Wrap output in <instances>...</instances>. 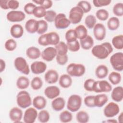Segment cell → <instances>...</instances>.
I'll return each mask as SVG.
<instances>
[{
  "instance_id": "1",
  "label": "cell",
  "mask_w": 123,
  "mask_h": 123,
  "mask_svg": "<svg viewBox=\"0 0 123 123\" xmlns=\"http://www.w3.org/2000/svg\"><path fill=\"white\" fill-rule=\"evenodd\" d=\"M113 51V48L109 42H105L93 47L91 53L98 59H105Z\"/></svg>"
},
{
  "instance_id": "2",
  "label": "cell",
  "mask_w": 123,
  "mask_h": 123,
  "mask_svg": "<svg viewBox=\"0 0 123 123\" xmlns=\"http://www.w3.org/2000/svg\"><path fill=\"white\" fill-rule=\"evenodd\" d=\"M16 102L18 106L23 109L27 108L32 104L29 93L25 90H22L17 94Z\"/></svg>"
},
{
  "instance_id": "3",
  "label": "cell",
  "mask_w": 123,
  "mask_h": 123,
  "mask_svg": "<svg viewBox=\"0 0 123 123\" xmlns=\"http://www.w3.org/2000/svg\"><path fill=\"white\" fill-rule=\"evenodd\" d=\"M66 71L71 76L80 77L85 73L86 68L82 64L71 63L67 66Z\"/></svg>"
},
{
  "instance_id": "4",
  "label": "cell",
  "mask_w": 123,
  "mask_h": 123,
  "mask_svg": "<svg viewBox=\"0 0 123 123\" xmlns=\"http://www.w3.org/2000/svg\"><path fill=\"white\" fill-rule=\"evenodd\" d=\"M82 101V98L79 95L76 94L72 95L68 98L67 108L70 111H77L81 106Z\"/></svg>"
},
{
  "instance_id": "5",
  "label": "cell",
  "mask_w": 123,
  "mask_h": 123,
  "mask_svg": "<svg viewBox=\"0 0 123 123\" xmlns=\"http://www.w3.org/2000/svg\"><path fill=\"white\" fill-rule=\"evenodd\" d=\"M110 62L114 70L119 72L122 71L123 70V53L118 52L113 54L110 57Z\"/></svg>"
},
{
  "instance_id": "6",
  "label": "cell",
  "mask_w": 123,
  "mask_h": 123,
  "mask_svg": "<svg viewBox=\"0 0 123 123\" xmlns=\"http://www.w3.org/2000/svg\"><path fill=\"white\" fill-rule=\"evenodd\" d=\"M84 13L83 10L79 7L77 6L73 7L69 12V20L71 23L77 24L82 20Z\"/></svg>"
},
{
  "instance_id": "7",
  "label": "cell",
  "mask_w": 123,
  "mask_h": 123,
  "mask_svg": "<svg viewBox=\"0 0 123 123\" xmlns=\"http://www.w3.org/2000/svg\"><path fill=\"white\" fill-rule=\"evenodd\" d=\"M14 65L15 69L20 73L25 75L29 74L30 69L26 60L22 57L16 58L14 61Z\"/></svg>"
},
{
  "instance_id": "8",
  "label": "cell",
  "mask_w": 123,
  "mask_h": 123,
  "mask_svg": "<svg viewBox=\"0 0 123 123\" xmlns=\"http://www.w3.org/2000/svg\"><path fill=\"white\" fill-rule=\"evenodd\" d=\"M54 22L55 27L58 29L67 28L71 24L69 19L63 13H60L57 14Z\"/></svg>"
},
{
  "instance_id": "9",
  "label": "cell",
  "mask_w": 123,
  "mask_h": 123,
  "mask_svg": "<svg viewBox=\"0 0 123 123\" xmlns=\"http://www.w3.org/2000/svg\"><path fill=\"white\" fill-rule=\"evenodd\" d=\"M120 111V108L117 104L114 102L109 103L103 110L104 115L108 118H111L117 115Z\"/></svg>"
},
{
  "instance_id": "10",
  "label": "cell",
  "mask_w": 123,
  "mask_h": 123,
  "mask_svg": "<svg viewBox=\"0 0 123 123\" xmlns=\"http://www.w3.org/2000/svg\"><path fill=\"white\" fill-rule=\"evenodd\" d=\"M111 89V85L106 80L95 81L93 87V91L96 93L109 92Z\"/></svg>"
},
{
  "instance_id": "11",
  "label": "cell",
  "mask_w": 123,
  "mask_h": 123,
  "mask_svg": "<svg viewBox=\"0 0 123 123\" xmlns=\"http://www.w3.org/2000/svg\"><path fill=\"white\" fill-rule=\"evenodd\" d=\"M25 18V13L21 11L12 10L10 11L6 15L8 21L11 22H20Z\"/></svg>"
},
{
  "instance_id": "12",
  "label": "cell",
  "mask_w": 123,
  "mask_h": 123,
  "mask_svg": "<svg viewBox=\"0 0 123 123\" xmlns=\"http://www.w3.org/2000/svg\"><path fill=\"white\" fill-rule=\"evenodd\" d=\"M38 116L37 110L35 108H28L25 111L23 121L25 123H33Z\"/></svg>"
},
{
  "instance_id": "13",
  "label": "cell",
  "mask_w": 123,
  "mask_h": 123,
  "mask_svg": "<svg viewBox=\"0 0 123 123\" xmlns=\"http://www.w3.org/2000/svg\"><path fill=\"white\" fill-rule=\"evenodd\" d=\"M93 34L97 40L99 41L103 40L106 34V30L105 26L101 23L96 24L93 27Z\"/></svg>"
},
{
  "instance_id": "14",
  "label": "cell",
  "mask_w": 123,
  "mask_h": 123,
  "mask_svg": "<svg viewBox=\"0 0 123 123\" xmlns=\"http://www.w3.org/2000/svg\"><path fill=\"white\" fill-rule=\"evenodd\" d=\"M57 55V51L55 48L52 47H49L45 49L41 53L42 58L47 61H52Z\"/></svg>"
},
{
  "instance_id": "15",
  "label": "cell",
  "mask_w": 123,
  "mask_h": 123,
  "mask_svg": "<svg viewBox=\"0 0 123 123\" xmlns=\"http://www.w3.org/2000/svg\"><path fill=\"white\" fill-rule=\"evenodd\" d=\"M46 64L42 61H35L31 65V72L36 74L44 73L47 69Z\"/></svg>"
},
{
  "instance_id": "16",
  "label": "cell",
  "mask_w": 123,
  "mask_h": 123,
  "mask_svg": "<svg viewBox=\"0 0 123 123\" xmlns=\"http://www.w3.org/2000/svg\"><path fill=\"white\" fill-rule=\"evenodd\" d=\"M10 120L14 123H19L23 117V111L18 107H13L9 111Z\"/></svg>"
},
{
  "instance_id": "17",
  "label": "cell",
  "mask_w": 123,
  "mask_h": 123,
  "mask_svg": "<svg viewBox=\"0 0 123 123\" xmlns=\"http://www.w3.org/2000/svg\"><path fill=\"white\" fill-rule=\"evenodd\" d=\"M60 94V90L57 86H49L44 90L45 95L49 99H54L59 96Z\"/></svg>"
},
{
  "instance_id": "18",
  "label": "cell",
  "mask_w": 123,
  "mask_h": 123,
  "mask_svg": "<svg viewBox=\"0 0 123 123\" xmlns=\"http://www.w3.org/2000/svg\"><path fill=\"white\" fill-rule=\"evenodd\" d=\"M44 79L45 81L49 84H54L59 79V74L56 70L50 69L45 73Z\"/></svg>"
},
{
  "instance_id": "19",
  "label": "cell",
  "mask_w": 123,
  "mask_h": 123,
  "mask_svg": "<svg viewBox=\"0 0 123 123\" xmlns=\"http://www.w3.org/2000/svg\"><path fill=\"white\" fill-rule=\"evenodd\" d=\"M11 35L15 38L21 37L24 34V28L19 24H14L10 28Z\"/></svg>"
},
{
  "instance_id": "20",
  "label": "cell",
  "mask_w": 123,
  "mask_h": 123,
  "mask_svg": "<svg viewBox=\"0 0 123 123\" xmlns=\"http://www.w3.org/2000/svg\"><path fill=\"white\" fill-rule=\"evenodd\" d=\"M32 104L36 109L37 110H42L47 105V100L44 97L37 96L33 98Z\"/></svg>"
},
{
  "instance_id": "21",
  "label": "cell",
  "mask_w": 123,
  "mask_h": 123,
  "mask_svg": "<svg viewBox=\"0 0 123 123\" xmlns=\"http://www.w3.org/2000/svg\"><path fill=\"white\" fill-rule=\"evenodd\" d=\"M65 101L64 99L62 97H57L52 101L51 107L52 109L57 111H62L64 107Z\"/></svg>"
},
{
  "instance_id": "22",
  "label": "cell",
  "mask_w": 123,
  "mask_h": 123,
  "mask_svg": "<svg viewBox=\"0 0 123 123\" xmlns=\"http://www.w3.org/2000/svg\"><path fill=\"white\" fill-rule=\"evenodd\" d=\"M112 99L116 102H120L123 99V87L118 86L114 88L111 93Z\"/></svg>"
},
{
  "instance_id": "23",
  "label": "cell",
  "mask_w": 123,
  "mask_h": 123,
  "mask_svg": "<svg viewBox=\"0 0 123 123\" xmlns=\"http://www.w3.org/2000/svg\"><path fill=\"white\" fill-rule=\"evenodd\" d=\"M72 79L68 74H62L59 78V83L62 88H67L69 87L72 85Z\"/></svg>"
},
{
  "instance_id": "24",
  "label": "cell",
  "mask_w": 123,
  "mask_h": 123,
  "mask_svg": "<svg viewBox=\"0 0 123 123\" xmlns=\"http://www.w3.org/2000/svg\"><path fill=\"white\" fill-rule=\"evenodd\" d=\"M25 28L27 32L34 34L37 30V21L34 19H30L25 24Z\"/></svg>"
},
{
  "instance_id": "25",
  "label": "cell",
  "mask_w": 123,
  "mask_h": 123,
  "mask_svg": "<svg viewBox=\"0 0 123 123\" xmlns=\"http://www.w3.org/2000/svg\"><path fill=\"white\" fill-rule=\"evenodd\" d=\"M109 73L108 67L104 64H100L97 66L95 70V74L98 79L105 78Z\"/></svg>"
},
{
  "instance_id": "26",
  "label": "cell",
  "mask_w": 123,
  "mask_h": 123,
  "mask_svg": "<svg viewBox=\"0 0 123 123\" xmlns=\"http://www.w3.org/2000/svg\"><path fill=\"white\" fill-rule=\"evenodd\" d=\"M39 49L37 47L32 46L29 47L26 50V56L30 59L35 60L38 58L41 55Z\"/></svg>"
},
{
  "instance_id": "27",
  "label": "cell",
  "mask_w": 123,
  "mask_h": 123,
  "mask_svg": "<svg viewBox=\"0 0 123 123\" xmlns=\"http://www.w3.org/2000/svg\"><path fill=\"white\" fill-rule=\"evenodd\" d=\"M80 45L83 49L88 50L93 47L94 40L90 36L87 35L84 39L80 40Z\"/></svg>"
},
{
  "instance_id": "28",
  "label": "cell",
  "mask_w": 123,
  "mask_h": 123,
  "mask_svg": "<svg viewBox=\"0 0 123 123\" xmlns=\"http://www.w3.org/2000/svg\"><path fill=\"white\" fill-rule=\"evenodd\" d=\"M47 38L48 45H56L60 42V37L55 32H51L47 33Z\"/></svg>"
},
{
  "instance_id": "29",
  "label": "cell",
  "mask_w": 123,
  "mask_h": 123,
  "mask_svg": "<svg viewBox=\"0 0 123 123\" xmlns=\"http://www.w3.org/2000/svg\"><path fill=\"white\" fill-rule=\"evenodd\" d=\"M108 97L105 94H100L95 96L94 103L95 107H102L108 101Z\"/></svg>"
},
{
  "instance_id": "30",
  "label": "cell",
  "mask_w": 123,
  "mask_h": 123,
  "mask_svg": "<svg viewBox=\"0 0 123 123\" xmlns=\"http://www.w3.org/2000/svg\"><path fill=\"white\" fill-rule=\"evenodd\" d=\"M30 85L29 79L24 76L19 77L16 81V86L20 89H25L27 88Z\"/></svg>"
},
{
  "instance_id": "31",
  "label": "cell",
  "mask_w": 123,
  "mask_h": 123,
  "mask_svg": "<svg viewBox=\"0 0 123 123\" xmlns=\"http://www.w3.org/2000/svg\"><path fill=\"white\" fill-rule=\"evenodd\" d=\"M57 51V55L63 56L67 54L68 50L67 44L63 41H60L59 43L55 46Z\"/></svg>"
},
{
  "instance_id": "32",
  "label": "cell",
  "mask_w": 123,
  "mask_h": 123,
  "mask_svg": "<svg viewBox=\"0 0 123 123\" xmlns=\"http://www.w3.org/2000/svg\"><path fill=\"white\" fill-rule=\"evenodd\" d=\"M120 26L119 19L116 17H111L108 21L107 26L109 30L114 31L117 30Z\"/></svg>"
},
{
  "instance_id": "33",
  "label": "cell",
  "mask_w": 123,
  "mask_h": 123,
  "mask_svg": "<svg viewBox=\"0 0 123 123\" xmlns=\"http://www.w3.org/2000/svg\"><path fill=\"white\" fill-rule=\"evenodd\" d=\"M113 46L117 49H123V36L119 35L114 37L111 41Z\"/></svg>"
},
{
  "instance_id": "34",
  "label": "cell",
  "mask_w": 123,
  "mask_h": 123,
  "mask_svg": "<svg viewBox=\"0 0 123 123\" xmlns=\"http://www.w3.org/2000/svg\"><path fill=\"white\" fill-rule=\"evenodd\" d=\"M76 31L77 38L80 40L84 39L87 36V30L83 25H80L76 26L74 29Z\"/></svg>"
},
{
  "instance_id": "35",
  "label": "cell",
  "mask_w": 123,
  "mask_h": 123,
  "mask_svg": "<svg viewBox=\"0 0 123 123\" xmlns=\"http://www.w3.org/2000/svg\"><path fill=\"white\" fill-rule=\"evenodd\" d=\"M76 119L78 123H86L89 121V116L86 111H80L77 113Z\"/></svg>"
},
{
  "instance_id": "36",
  "label": "cell",
  "mask_w": 123,
  "mask_h": 123,
  "mask_svg": "<svg viewBox=\"0 0 123 123\" xmlns=\"http://www.w3.org/2000/svg\"><path fill=\"white\" fill-rule=\"evenodd\" d=\"M108 79L112 84L116 85L120 83L122 77L120 73L116 72H112L109 74Z\"/></svg>"
},
{
  "instance_id": "37",
  "label": "cell",
  "mask_w": 123,
  "mask_h": 123,
  "mask_svg": "<svg viewBox=\"0 0 123 123\" xmlns=\"http://www.w3.org/2000/svg\"><path fill=\"white\" fill-rule=\"evenodd\" d=\"M48 25L47 21L44 20L37 21V33L39 35L44 34L48 30Z\"/></svg>"
},
{
  "instance_id": "38",
  "label": "cell",
  "mask_w": 123,
  "mask_h": 123,
  "mask_svg": "<svg viewBox=\"0 0 123 123\" xmlns=\"http://www.w3.org/2000/svg\"><path fill=\"white\" fill-rule=\"evenodd\" d=\"M59 119L61 122L66 123L71 122L73 119V115L71 112L68 111H64L61 112Z\"/></svg>"
},
{
  "instance_id": "39",
  "label": "cell",
  "mask_w": 123,
  "mask_h": 123,
  "mask_svg": "<svg viewBox=\"0 0 123 123\" xmlns=\"http://www.w3.org/2000/svg\"><path fill=\"white\" fill-rule=\"evenodd\" d=\"M96 18L93 15H88L85 18V24L86 26L89 29L93 28V27L96 24Z\"/></svg>"
},
{
  "instance_id": "40",
  "label": "cell",
  "mask_w": 123,
  "mask_h": 123,
  "mask_svg": "<svg viewBox=\"0 0 123 123\" xmlns=\"http://www.w3.org/2000/svg\"><path fill=\"white\" fill-rule=\"evenodd\" d=\"M67 42H71L77 40V36L74 29H71L67 30L65 35Z\"/></svg>"
},
{
  "instance_id": "41",
  "label": "cell",
  "mask_w": 123,
  "mask_h": 123,
  "mask_svg": "<svg viewBox=\"0 0 123 123\" xmlns=\"http://www.w3.org/2000/svg\"><path fill=\"white\" fill-rule=\"evenodd\" d=\"M50 118V115L49 112L45 110H41L38 113L37 119L38 121L42 123L48 122Z\"/></svg>"
},
{
  "instance_id": "42",
  "label": "cell",
  "mask_w": 123,
  "mask_h": 123,
  "mask_svg": "<svg viewBox=\"0 0 123 123\" xmlns=\"http://www.w3.org/2000/svg\"><path fill=\"white\" fill-rule=\"evenodd\" d=\"M42 86V80L40 77L38 76L34 77L31 81V86L33 90H38L41 88Z\"/></svg>"
},
{
  "instance_id": "43",
  "label": "cell",
  "mask_w": 123,
  "mask_h": 123,
  "mask_svg": "<svg viewBox=\"0 0 123 123\" xmlns=\"http://www.w3.org/2000/svg\"><path fill=\"white\" fill-rule=\"evenodd\" d=\"M96 15L98 20L100 21H106L109 17V13L106 10L101 9L96 12Z\"/></svg>"
},
{
  "instance_id": "44",
  "label": "cell",
  "mask_w": 123,
  "mask_h": 123,
  "mask_svg": "<svg viewBox=\"0 0 123 123\" xmlns=\"http://www.w3.org/2000/svg\"><path fill=\"white\" fill-rule=\"evenodd\" d=\"M77 6L83 10L84 13H87L91 10V4L86 0H81L79 1Z\"/></svg>"
},
{
  "instance_id": "45",
  "label": "cell",
  "mask_w": 123,
  "mask_h": 123,
  "mask_svg": "<svg viewBox=\"0 0 123 123\" xmlns=\"http://www.w3.org/2000/svg\"><path fill=\"white\" fill-rule=\"evenodd\" d=\"M46 13V9L41 6H36L35 8L33 14L37 18H42L44 17Z\"/></svg>"
},
{
  "instance_id": "46",
  "label": "cell",
  "mask_w": 123,
  "mask_h": 123,
  "mask_svg": "<svg viewBox=\"0 0 123 123\" xmlns=\"http://www.w3.org/2000/svg\"><path fill=\"white\" fill-rule=\"evenodd\" d=\"M113 12L114 15L122 17L123 15V4L122 2H118L115 4L113 7Z\"/></svg>"
},
{
  "instance_id": "47",
  "label": "cell",
  "mask_w": 123,
  "mask_h": 123,
  "mask_svg": "<svg viewBox=\"0 0 123 123\" xmlns=\"http://www.w3.org/2000/svg\"><path fill=\"white\" fill-rule=\"evenodd\" d=\"M4 47L5 49L8 51H13L16 48L17 43L13 39L10 38L6 40L4 44Z\"/></svg>"
},
{
  "instance_id": "48",
  "label": "cell",
  "mask_w": 123,
  "mask_h": 123,
  "mask_svg": "<svg viewBox=\"0 0 123 123\" xmlns=\"http://www.w3.org/2000/svg\"><path fill=\"white\" fill-rule=\"evenodd\" d=\"M33 2L39 4L46 10L50 8L52 6V1L50 0H33Z\"/></svg>"
},
{
  "instance_id": "49",
  "label": "cell",
  "mask_w": 123,
  "mask_h": 123,
  "mask_svg": "<svg viewBox=\"0 0 123 123\" xmlns=\"http://www.w3.org/2000/svg\"><path fill=\"white\" fill-rule=\"evenodd\" d=\"M66 44L67 45L68 50L72 52L77 51L80 48V43L77 40L71 42H67Z\"/></svg>"
},
{
  "instance_id": "50",
  "label": "cell",
  "mask_w": 123,
  "mask_h": 123,
  "mask_svg": "<svg viewBox=\"0 0 123 123\" xmlns=\"http://www.w3.org/2000/svg\"><path fill=\"white\" fill-rule=\"evenodd\" d=\"M56 15L57 13L54 11L48 10L46 11V13L44 17V19L46 21L52 23L54 22Z\"/></svg>"
},
{
  "instance_id": "51",
  "label": "cell",
  "mask_w": 123,
  "mask_h": 123,
  "mask_svg": "<svg viewBox=\"0 0 123 123\" xmlns=\"http://www.w3.org/2000/svg\"><path fill=\"white\" fill-rule=\"evenodd\" d=\"M95 80L93 79H87L84 83V88L87 91H93V87Z\"/></svg>"
},
{
  "instance_id": "52",
  "label": "cell",
  "mask_w": 123,
  "mask_h": 123,
  "mask_svg": "<svg viewBox=\"0 0 123 123\" xmlns=\"http://www.w3.org/2000/svg\"><path fill=\"white\" fill-rule=\"evenodd\" d=\"M95 96H87L86 97L84 98V103L88 107L93 108L95 107Z\"/></svg>"
},
{
  "instance_id": "53",
  "label": "cell",
  "mask_w": 123,
  "mask_h": 123,
  "mask_svg": "<svg viewBox=\"0 0 123 123\" xmlns=\"http://www.w3.org/2000/svg\"><path fill=\"white\" fill-rule=\"evenodd\" d=\"M111 2V0H93V3L96 7H101L109 5Z\"/></svg>"
},
{
  "instance_id": "54",
  "label": "cell",
  "mask_w": 123,
  "mask_h": 123,
  "mask_svg": "<svg viewBox=\"0 0 123 123\" xmlns=\"http://www.w3.org/2000/svg\"><path fill=\"white\" fill-rule=\"evenodd\" d=\"M36 7V6L34 3L29 2L26 3L25 5L24 10L25 12L27 14L31 15V14H33V11Z\"/></svg>"
},
{
  "instance_id": "55",
  "label": "cell",
  "mask_w": 123,
  "mask_h": 123,
  "mask_svg": "<svg viewBox=\"0 0 123 123\" xmlns=\"http://www.w3.org/2000/svg\"><path fill=\"white\" fill-rule=\"evenodd\" d=\"M56 60L57 62L59 64L61 65H63L67 62L68 61V57L67 54L63 56L57 55L56 56Z\"/></svg>"
},
{
  "instance_id": "56",
  "label": "cell",
  "mask_w": 123,
  "mask_h": 123,
  "mask_svg": "<svg viewBox=\"0 0 123 123\" xmlns=\"http://www.w3.org/2000/svg\"><path fill=\"white\" fill-rule=\"evenodd\" d=\"M37 41H38V43L40 45H41L43 46H48V42H47V33L40 35L38 38Z\"/></svg>"
},
{
  "instance_id": "57",
  "label": "cell",
  "mask_w": 123,
  "mask_h": 123,
  "mask_svg": "<svg viewBox=\"0 0 123 123\" xmlns=\"http://www.w3.org/2000/svg\"><path fill=\"white\" fill-rule=\"evenodd\" d=\"M9 9L15 10L17 9L19 6V2L16 0H9L8 1Z\"/></svg>"
},
{
  "instance_id": "58",
  "label": "cell",
  "mask_w": 123,
  "mask_h": 123,
  "mask_svg": "<svg viewBox=\"0 0 123 123\" xmlns=\"http://www.w3.org/2000/svg\"><path fill=\"white\" fill-rule=\"evenodd\" d=\"M9 0H0V7L2 9L8 10V1Z\"/></svg>"
},
{
  "instance_id": "59",
  "label": "cell",
  "mask_w": 123,
  "mask_h": 123,
  "mask_svg": "<svg viewBox=\"0 0 123 123\" xmlns=\"http://www.w3.org/2000/svg\"><path fill=\"white\" fill-rule=\"evenodd\" d=\"M6 63L4 60L2 59L0 60V73H2L5 69Z\"/></svg>"
},
{
  "instance_id": "60",
  "label": "cell",
  "mask_w": 123,
  "mask_h": 123,
  "mask_svg": "<svg viewBox=\"0 0 123 123\" xmlns=\"http://www.w3.org/2000/svg\"><path fill=\"white\" fill-rule=\"evenodd\" d=\"M123 112H121L120 115H119L118 116V122L120 123H123Z\"/></svg>"
},
{
  "instance_id": "61",
  "label": "cell",
  "mask_w": 123,
  "mask_h": 123,
  "mask_svg": "<svg viewBox=\"0 0 123 123\" xmlns=\"http://www.w3.org/2000/svg\"><path fill=\"white\" fill-rule=\"evenodd\" d=\"M103 122H107V123H117L118 122L116 120H114V119H109L108 120H107V121H104Z\"/></svg>"
}]
</instances>
